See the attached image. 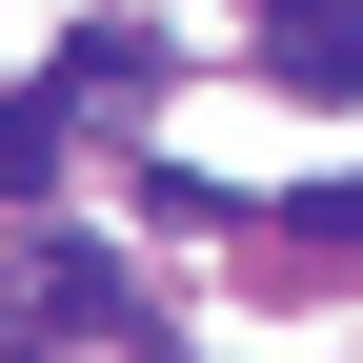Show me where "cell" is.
<instances>
[{
    "mask_svg": "<svg viewBox=\"0 0 363 363\" xmlns=\"http://www.w3.org/2000/svg\"><path fill=\"white\" fill-rule=\"evenodd\" d=\"M142 81H162L142 21H81V40H61V101H142Z\"/></svg>",
    "mask_w": 363,
    "mask_h": 363,
    "instance_id": "cell-2",
    "label": "cell"
},
{
    "mask_svg": "<svg viewBox=\"0 0 363 363\" xmlns=\"http://www.w3.org/2000/svg\"><path fill=\"white\" fill-rule=\"evenodd\" d=\"M40 323H81V343L121 323V343H142V283H121V262H61V283H40Z\"/></svg>",
    "mask_w": 363,
    "mask_h": 363,
    "instance_id": "cell-4",
    "label": "cell"
},
{
    "mask_svg": "<svg viewBox=\"0 0 363 363\" xmlns=\"http://www.w3.org/2000/svg\"><path fill=\"white\" fill-rule=\"evenodd\" d=\"M61 142H81L61 81H40V101H0V202H40V182H61Z\"/></svg>",
    "mask_w": 363,
    "mask_h": 363,
    "instance_id": "cell-3",
    "label": "cell"
},
{
    "mask_svg": "<svg viewBox=\"0 0 363 363\" xmlns=\"http://www.w3.org/2000/svg\"><path fill=\"white\" fill-rule=\"evenodd\" d=\"M262 81L343 101V81H363V0H283V21H262Z\"/></svg>",
    "mask_w": 363,
    "mask_h": 363,
    "instance_id": "cell-1",
    "label": "cell"
}]
</instances>
